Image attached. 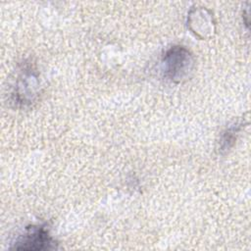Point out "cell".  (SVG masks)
<instances>
[{
    "mask_svg": "<svg viewBox=\"0 0 251 251\" xmlns=\"http://www.w3.org/2000/svg\"><path fill=\"white\" fill-rule=\"evenodd\" d=\"M195 69V58L188 48L182 45L170 47L162 58L164 76L174 83L189 79Z\"/></svg>",
    "mask_w": 251,
    "mask_h": 251,
    "instance_id": "6da1fadb",
    "label": "cell"
},
{
    "mask_svg": "<svg viewBox=\"0 0 251 251\" xmlns=\"http://www.w3.org/2000/svg\"><path fill=\"white\" fill-rule=\"evenodd\" d=\"M10 248L24 251H45L57 249V243L45 225H31L25 228Z\"/></svg>",
    "mask_w": 251,
    "mask_h": 251,
    "instance_id": "7a4b0ae2",
    "label": "cell"
},
{
    "mask_svg": "<svg viewBox=\"0 0 251 251\" xmlns=\"http://www.w3.org/2000/svg\"><path fill=\"white\" fill-rule=\"evenodd\" d=\"M39 93V80L34 68L25 64L16 80L13 91V100L20 106H29L37 98Z\"/></svg>",
    "mask_w": 251,
    "mask_h": 251,
    "instance_id": "3957f363",
    "label": "cell"
},
{
    "mask_svg": "<svg viewBox=\"0 0 251 251\" xmlns=\"http://www.w3.org/2000/svg\"><path fill=\"white\" fill-rule=\"evenodd\" d=\"M187 27L199 39H210L216 32L213 13L205 7H193L187 14Z\"/></svg>",
    "mask_w": 251,
    "mask_h": 251,
    "instance_id": "277c9868",
    "label": "cell"
},
{
    "mask_svg": "<svg viewBox=\"0 0 251 251\" xmlns=\"http://www.w3.org/2000/svg\"><path fill=\"white\" fill-rule=\"evenodd\" d=\"M242 127H243V123L241 121H237L229 125L222 132L220 141H219V151L221 154H226L233 147Z\"/></svg>",
    "mask_w": 251,
    "mask_h": 251,
    "instance_id": "5b68a950",
    "label": "cell"
}]
</instances>
